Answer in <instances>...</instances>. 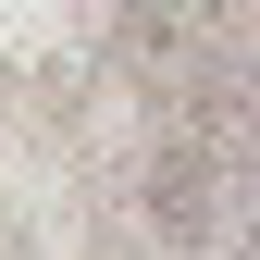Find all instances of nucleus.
Listing matches in <instances>:
<instances>
[{
    "label": "nucleus",
    "mask_w": 260,
    "mask_h": 260,
    "mask_svg": "<svg viewBox=\"0 0 260 260\" xmlns=\"http://www.w3.org/2000/svg\"><path fill=\"white\" fill-rule=\"evenodd\" d=\"M137 50H149V62L174 50V75H186V62L211 50V0H137Z\"/></svg>",
    "instance_id": "f257e3e1"
},
{
    "label": "nucleus",
    "mask_w": 260,
    "mask_h": 260,
    "mask_svg": "<svg viewBox=\"0 0 260 260\" xmlns=\"http://www.w3.org/2000/svg\"><path fill=\"white\" fill-rule=\"evenodd\" d=\"M248 260H260V236H248Z\"/></svg>",
    "instance_id": "f03ea898"
}]
</instances>
